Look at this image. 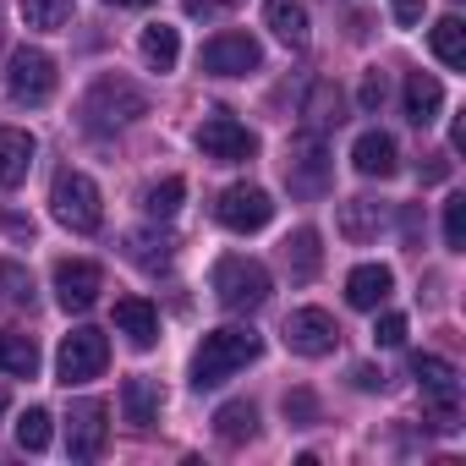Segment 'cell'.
Returning a JSON list of instances; mask_svg holds the SVG:
<instances>
[{"label":"cell","mask_w":466,"mask_h":466,"mask_svg":"<svg viewBox=\"0 0 466 466\" xmlns=\"http://www.w3.org/2000/svg\"><path fill=\"white\" fill-rule=\"evenodd\" d=\"M258 357H264V340H258L253 329H242V324L208 329L203 346H198V357H192V390H198V395H203V390H219L230 373H242V368L258 362Z\"/></svg>","instance_id":"cell-1"},{"label":"cell","mask_w":466,"mask_h":466,"mask_svg":"<svg viewBox=\"0 0 466 466\" xmlns=\"http://www.w3.org/2000/svg\"><path fill=\"white\" fill-rule=\"evenodd\" d=\"M208 286H214V302H219L225 313H258V308L269 302V291H275L269 269H264L258 258H248V253H225V258L214 264Z\"/></svg>","instance_id":"cell-2"},{"label":"cell","mask_w":466,"mask_h":466,"mask_svg":"<svg viewBox=\"0 0 466 466\" xmlns=\"http://www.w3.org/2000/svg\"><path fill=\"white\" fill-rule=\"evenodd\" d=\"M148 116V94L132 83V77H99L83 99V127L88 132H116V127H132Z\"/></svg>","instance_id":"cell-3"},{"label":"cell","mask_w":466,"mask_h":466,"mask_svg":"<svg viewBox=\"0 0 466 466\" xmlns=\"http://www.w3.org/2000/svg\"><path fill=\"white\" fill-rule=\"evenodd\" d=\"M50 208L66 230H77V237H94V230L105 225V198L94 187V176L83 170H61L56 187H50Z\"/></svg>","instance_id":"cell-4"},{"label":"cell","mask_w":466,"mask_h":466,"mask_svg":"<svg viewBox=\"0 0 466 466\" xmlns=\"http://www.w3.org/2000/svg\"><path fill=\"white\" fill-rule=\"evenodd\" d=\"M198 154L214 159V165H242V159L258 154V132L242 127L230 110H214V116H203V127H198Z\"/></svg>","instance_id":"cell-5"},{"label":"cell","mask_w":466,"mask_h":466,"mask_svg":"<svg viewBox=\"0 0 466 466\" xmlns=\"http://www.w3.org/2000/svg\"><path fill=\"white\" fill-rule=\"evenodd\" d=\"M6 94H12L17 105H28V110L50 105V99H56V61H50L39 45H23V50L12 56V66H6Z\"/></svg>","instance_id":"cell-6"},{"label":"cell","mask_w":466,"mask_h":466,"mask_svg":"<svg viewBox=\"0 0 466 466\" xmlns=\"http://www.w3.org/2000/svg\"><path fill=\"white\" fill-rule=\"evenodd\" d=\"M329 176H335V165L324 154V137L319 132L291 137V148H286V187L297 198H324L329 192Z\"/></svg>","instance_id":"cell-7"},{"label":"cell","mask_w":466,"mask_h":466,"mask_svg":"<svg viewBox=\"0 0 466 466\" xmlns=\"http://www.w3.org/2000/svg\"><path fill=\"white\" fill-rule=\"evenodd\" d=\"M105 362H110V340L99 335V329H72L66 340H61V351H56V379L72 390V384H88V379H99L105 373Z\"/></svg>","instance_id":"cell-8"},{"label":"cell","mask_w":466,"mask_h":466,"mask_svg":"<svg viewBox=\"0 0 466 466\" xmlns=\"http://www.w3.org/2000/svg\"><path fill=\"white\" fill-rule=\"evenodd\" d=\"M214 219L225 230H237V237H248V230H264L275 219V198L253 181H237V187H225L219 203H214Z\"/></svg>","instance_id":"cell-9"},{"label":"cell","mask_w":466,"mask_h":466,"mask_svg":"<svg viewBox=\"0 0 466 466\" xmlns=\"http://www.w3.org/2000/svg\"><path fill=\"white\" fill-rule=\"evenodd\" d=\"M198 66H203L208 77H248V72L264 66V45H258L253 34H214V39L203 45Z\"/></svg>","instance_id":"cell-10"},{"label":"cell","mask_w":466,"mask_h":466,"mask_svg":"<svg viewBox=\"0 0 466 466\" xmlns=\"http://www.w3.org/2000/svg\"><path fill=\"white\" fill-rule=\"evenodd\" d=\"M110 406L105 400H72L66 411V455L72 461H99L105 455V439H110Z\"/></svg>","instance_id":"cell-11"},{"label":"cell","mask_w":466,"mask_h":466,"mask_svg":"<svg viewBox=\"0 0 466 466\" xmlns=\"http://www.w3.org/2000/svg\"><path fill=\"white\" fill-rule=\"evenodd\" d=\"M50 286H56V302L66 313H88L99 302V291H105V269L88 264V258H61L56 275H50Z\"/></svg>","instance_id":"cell-12"},{"label":"cell","mask_w":466,"mask_h":466,"mask_svg":"<svg viewBox=\"0 0 466 466\" xmlns=\"http://www.w3.org/2000/svg\"><path fill=\"white\" fill-rule=\"evenodd\" d=\"M286 346L297 357H329L340 346V324L324 308H297V313H286Z\"/></svg>","instance_id":"cell-13"},{"label":"cell","mask_w":466,"mask_h":466,"mask_svg":"<svg viewBox=\"0 0 466 466\" xmlns=\"http://www.w3.org/2000/svg\"><path fill=\"white\" fill-rule=\"evenodd\" d=\"M121 253H127V264L143 269V275H170V264H176V242L165 237V230H127V237H121Z\"/></svg>","instance_id":"cell-14"},{"label":"cell","mask_w":466,"mask_h":466,"mask_svg":"<svg viewBox=\"0 0 466 466\" xmlns=\"http://www.w3.org/2000/svg\"><path fill=\"white\" fill-rule=\"evenodd\" d=\"M351 165H357V176H368V181H390V176L400 170V148H395L390 132H362V137L351 143Z\"/></svg>","instance_id":"cell-15"},{"label":"cell","mask_w":466,"mask_h":466,"mask_svg":"<svg viewBox=\"0 0 466 466\" xmlns=\"http://www.w3.org/2000/svg\"><path fill=\"white\" fill-rule=\"evenodd\" d=\"M439 105H444V83L433 72H406V88H400V110L411 127H433L439 121Z\"/></svg>","instance_id":"cell-16"},{"label":"cell","mask_w":466,"mask_h":466,"mask_svg":"<svg viewBox=\"0 0 466 466\" xmlns=\"http://www.w3.org/2000/svg\"><path fill=\"white\" fill-rule=\"evenodd\" d=\"M116 335H127L132 351H148V346L159 340V313H154V302H148V297H121V302H116Z\"/></svg>","instance_id":"cell-17"},{"label":"cell","mask_w":466,"mask_h":466,"mask_svg":"<svg viewBox=\"0 0 466 466\" xmlns=\"http://www.w3.org/2000/svg\"><path fill=\"white\" fill-rule=\"evenodd\" d=\"M390 291H395L390 264H357V269L346 275V302H351L357 313H373L379 302H390Z\"/></svg>","instance_id":"cell-18"},{"label":"cell","mask_w":466,"mask_h":466,"mask_svg":"<svg viewBox=\"0 0 466 466\" xmlns=\"http://www.w3.org/2000/svg\"><path fill=\"white\" fill-rule=\"evenodd\" d=\"M34 154H39V143L23 127H0V187H23L34 170Z\"/></svg>","instance_id":"cell-19"},{"label":"cell","mask_w":466,"mask_h":466,"mask_svg":"<svg viewBox=\"0 0 466 466\" xmlns=\"http://www.w3.org/2000/svg\"><path fill=\"white\" fill-rule=\"evenodd\" d=\"M302 116H308V132H335L340 121H346V94L329 83V77H319L313 88H308V99H302Z\"/></svg>","instance_id":"cell-20"},{"label":"cell","mask_w":466,"mask_h":466,"mask_svg":"<svg viewBox=\"0 0 466 466\" xmlns=\"http://www.w3.org/2000/svg\"><path fill=\"white\" fill-rule=\"evenodd\" d=\"M335 230H340L346 242H373L379 230H384V203H373V198H346L340 214H335Z\"/></svg>","instance_id":"cell-21"},{"label":"cell","mask_w":466,"mask_h":466,"mask_svg":"<svg viewBox=\"0 0 466 466\" xmlns=\"http://www.w3.org/2000/svg\"><path fill=\"white\" fill-rule=\"evenodd\" d=\"M411 379H417V390L439 406V400H461V373H455V362H444V357H411Z\"/></svg>","instance_id":"cell-22"},{"label":"cell","mask_w":466,"mask_h":466,"mask_svg":"<svg viewBox=\"0 0 466 466\" xmlns=\"http://www.w3.org/2000/svg\"><path fill=\"white\" fill-rule=\"evenodd\" d=\"M121 411H127V422L132 428H154L159 422V411H165V390L154 384V379H127L121 384Z\"/></svg>","instance_id":"cell-23"},{"label":"cell","mask_w":466,"mask_h":466,"mask_svg":"<svg viewBox=\"0 0 466 466\" xmlns=\"http://www.w3.org/2000/svg\"><path fill=\"white\" fill-rule=\"evenodd\" d=\"M280 258H286V275H291V280H313V275L324 269V248H319V230H313V225L291 230V237L280 242Z\"/></svg>","instance_id":"cell-24"},{"label":"cell","mask_w":466,"mask_h":466,"mask_svg":"<svg viewBox=\"0 0 466 466\" xmlns=\"http://www.w3.org/2000/svg\"><path fill=\"white\" fill-rule=\"evenodd\" d=\"M264 23H269V34H275L286 50H302V45H308V6H297V0H269V6H264Z\"/></svg>","instance_id":"cell-25"},{"label":"cell","mask_w":466,"mask_h":466,"mask_svg":"<svg viewBox=\"0 0 466 466\" xmlns=\"http://www.w3.org/2000/svg\"><path fill=\"white\" fill-rule=\"evenodd\" d=\"M0 373L34 379V373H39V340L23 335V329H0Z\"/></svg>","instance_id":"cell-26"},{"label":"cell","mask_w":466,"mask_h":466,"mask_svg":"<svg viewBox=\"0 0 466 466\" xmlns=\"http://www.w3.org/2000/svg\"><path fill=\"white\" fill-rule=\"evenodd\" d=\"M214 433H219L225 444H248V439L258 433V406H253V400H225V406L214 411Z\"/></svg>","instance_id":"cell-27"},{"label":"cell","mask_w":466,"mask_h":466,"mask_svg":"<svg viewBox=\"0 0 466 466\" xmlns=\"http://www.w3.org/2000/svg\"><path fill=\"white\" fill-rule=\"evenodd\" d=\"M137 50H143V61H148L154 72H170V66L181 61V39H176V28H165V23H148L143 39H137Z\"/></svg>","instance_id":"cell-28"},{"label":"cell","mask_w":466,"mask_h":466,"mask_svg":"<svg viewBox=\"0 0 466 466\" xmlns=\"http://www.w3.org/2000/svg\"><path fill=\"white\" fill-rule=\"evenodd\" d=\"M433 56L444 61V66H466V23L461 17H444V23H433Z\"/></svg>","instance_id":"cell-29"},{"label":"cell","mask_w":466,"mask_h":466,"mask_svg":"<svg viewBox=\"0 0 466 466\" xmlns=\"http://www.w3.org/2000/svg\"><path fill=\"white\" fill-rule=\"evenodd\" d=\"M23 23L34 34H56L72 23V0H23Z\"/></svg>","instance_id":"cell-30"},{"label":"cell","mask_w":466,"mask_h":466,"mask_svg":"<svg viewBox=\"0 0 466 466\" xmlns=\"http://www.w3.org/2000/svg\"><path fill=\"white\" fill-rule=\"evenodd\" d=\"M0 308H34V275L12 258H0Z\"/></svg>","instance_id":"cell-31"},{"label":"cell","mask_w":466,"mask_h":466,"mask_svg":"<svg viewBox=\"0 0 466 466\" xmlns=\"http://www.w3.org/2000/svg\"><path fill=\"white\" fill-rule=\"evenodd\" d=\"M181 198H187V181H181V176H165V181H154V187L143 192V214H148V219H170V214L181 208Z\"/></svg>","instance_id":"cell-32"},{"label":"cell","mask_w":466,"mask_h":466,"mask_svg":"<svg viewBox=\"0 0 466 466\" xmlns=\"http://www.w3.org/2000/svg\"><path fill=\"white\" fill-rule=\"evenodd\" d=\"M17 444H23L28 455L50 450V411H45V406H28V411L17 417Z\"/></svg>","instance_id":"cell-33"},{"label":"cell","mask_w":466,"mask_h":466,"mask_svg":"<svg viewBox=\"0 0 466 466\" xmlns=\"http://www.w3.org/2000/svg\"><path fill=\"white\" fill-rule=\"evenodd\" d=\"M444 248L450 253H466V198H450L444 203Z\"/></svg>","instance_id":"cell-34"},{"label":"cell","mask_w":466,"mask_h":466,"mask_svg":"<svg viewBox=\"0 0 466 466\" xmlns=\"http://www.w3.org/2000/svg\"><path fill=\"white\" fill-rule=\"evenodd\" d=\"M384 99H390V77L373 66V72L362 77V88H357V105H362L368 116H379V110H384Z\"/></svg>","instance_id":"cell-35"},{"label":"cell","mask_w":466,"mask_h":466,"mask_svg":"<svg viewBox=\"0 0 466 466\" xmlns=\"http://www.w3.org/2000/svg\"><path fill=\"white\" fill-rule=\"evenodd\" d=\"M286 422H291V428H313V422H319L313 390H291V395H286Z\"/></svg>","instance_id":"cell-36"},{"label":"cell","mask_w":466,"mask_h":466,"mask_svg":"<svg viewBox=\"0 0 466 466\" xmlns=\"http://www.w3.org/2000/svg\"><path fill=\"white\" fill-rule=\"evenodd\" d=\"M373 340H379V346H406V319H400V313H384V319L373 324Z\"/></svg>","instance_id":"cell-37"},{"label":"cell","mask_w":466,"mask_h":466,"mask_svg":"<svg viewBox=\"0 0 466 466\" xmlns=\"http://www.w3.org/2000/svg\"><path fill=\"white\" fill-rule=\"evenodd\" d=\"M230 6H237V0H181V12H187V17H203V23H208V17H225Z\"/></svg>","instance_id":"cell-38"},{"label":"cell","mask_w":466,"mask_h":466,"mask_svg":"<svg viewBox=\"0 0 466 466\" xmlns=\"http://www.w3.org/2000/svg\"><path fill=\"white\" fill-rule=\"evenodd\" d=\"M417 176H422V187H439L450 176V154H422V170Z\"/></svg>","instance_id":"cell-39"},{"label":"cell","mask_w":466,"mask_h":466,"mask_svg":"<svg viewBox=\"0 0 466 466\" xmlns=\"http://www.w3.org/2000/svg\"><path fill=\"white\" fill-rule=\"evenodd\" d=\"M390 12H395L400 28H417L422 23V0H390Z\"/></svg>","instance_id":"cell-40"},{"label":"cell","mask_w":466,"mask_h":466,"mask_svg":"<svg viewBox=\"0 0 466 466\" xmlns=\"http://www.w3.org/2000/svg\"><path fill=\"white\" fill-rule=\"evenodd\" d=\"M351 384L373 395V390H384V373H379V368H368V362H357V368H351Z\"/></svg>","instance_id":"cell-41"},{"label":"cell","mask_w":466,"mask_h":466,"mask_svg":"<svg viewBox=\"0 0 466 466\" xmlns=\"http://www.w3.org/2000/svg\"><path fill=\"white\" fill-rule=\"evenodd\" d=\"M0 225H6V237H28V242H34V219H23V214H6Z\"/></svg>","instance_id":"cell-42"},{"label":"cell","mask_w":466,"mask_h":466,"mask_svg":"<svg viewBox=\"0 0 466 466\" xmlns=\"http://www.w3.org/2000/svg\"><path fill=\"white\" fill-rule=\"evenodd\" d=\"M400 225H406V242H417V237H422V214H417V208H406V214H400Z\"/></svg>","instance_id":"cell-43"},{"label":"cell","mask_w":466,"mask_h":466,"mask_svg":"<svg viewBox=\"0 0 466 466\" xmlns=\"http://www.w3.org/2000/svg\"><path fill=\"white\" fill-rule=\"evenodd\" d=\"M110 6H154V0H110Z\"/></svg>","instance_id":"cell-44"},{"label":"cell","mask_w":466,"mask_h":466,"mask_svg":"<svg viewBox=\"0 0 466 466\" xmlns=\"http://www.w3.org/2000/svg\"><path fill=\"white\" fill-rule=\"evenodd\" d=\"M0 411H6V384H0Z\"/></svg>","instance_id":"cell-45"}]
</instances>
